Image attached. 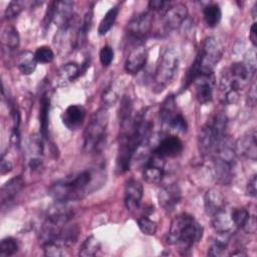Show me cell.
<instances>
[{
    "label": "cell",
    "mask_w": 257,
    "mask_h": 257,
    "mask_svg": "<svg viewBox=\"0 0 257 257\" xmlns=\"http://www.w3.org/2000/svg\"><path fill=\"white\" fill-rule=\"evenodd\" d=\"M151 135L152 122L146 119L144 112L138 113L130 126L120 128L115 161L117 174H123L130 170L135 154L142 145L149 144Z\"/></svg>",
    "instance_id": "1"
},
{
    "label": "cell",
    "mask_w": 257,
    "mask_h": 257,
    "mask_svg": "<svg viewBox=\"0 0 257 257\" xmlns=\"http://www.w3.org/2000/svg\"><path fill=\"white\" fill-rule=\"evenodd\" d=\"M95 177L96 173L91 170L81 171L52 184L48 195L60 203L80 200L96 189Z\"/></svg>",
    "instance_id": "2"
},
{
    "label": "cell",
    "mask_w": 257,
    "mask_h": 257,
    "mask_svg": "<svg viewBox=\"0 0 257 257\" xmlns=\"http://www.w3.org/2000/svg\"><path fill=\"white\" fill-rule=\"evenodd\" d=\"M202 225L190 214L182 213L176 216L166 235V242L170 245H181L183 250H189L203 237Z\"/></svg>",
    "instance_id": "3"
},
{
    "label": "cell",
    "mask_w": 257,
    "mask_h": 257,
    "mask_svg": "<svg viewBox=\"0 0 257 257\" xmlns=\"http://www.w3.org/2000/svg\"><path fill=\"white\" fill-rule=\"evenodd\" d=\"M228 118L226 114H214L199 131L198 147L202 155L214 154L220 143L226 138Z\"/></svg>",
    "instance_id": "4"
},
{
    "label": "cell",
    "mask_w": 257,
    "mask_h": 257,
    "mask_svg": "<svg viewBox=\"0 0 257 257\" xmlns=\"http://www.w3.org/2000/svg\"><path fill=\"white\" fill-rule=\"evenodd\" d=\"M235 144L228 138H225L214 153L213 171L218 183L227 185L231 183L234 175L236 163Z\"/></svg>",
    "instance_id": "5"
},
{
    "label": "cell",
    "mask_w": 257,
    "mask_h": 257,
    "mask_svg": "<svg viewBox=\"0 0 257 257\" xmlns=\"http://www.w3.org/2000/svg\"><path fill=\"white\" fill-rule=\"evenodd\" d=\"M108 112L106 107L97 109L90 117L83 132V150L87 153L98 151L105 142Z\"/></svg>",
    "instance_id": "6"
},
{
    "label": "cell",
    "mask_w": 257,
    "mask_h": 257,
    "mask_svg": "<svg viewBox=\"0 0 257 257\" xmlns=\"http://www.w3.org/2000/svg\"><path fill=\"white\" fill-rule=\"evenodd\" d=\"M179 69V55L174 48L168 47L160 56L159 63L157 65L154 82L155 88L158 91H162L166 88L172 80L175 78Z\"/></svg>",
    "instance_id": "7"
},
{
    "label": "cell",
    "mask_w": 257,
    "mask_h": 257,
    "mask_svg": "<svg viewBox=\"0 0 257 257\" xmlns=\"http://www.w3.org/2000/svg\"><path fill=\"white\" fill-rule=\"evenodd\" d=\"M160 121L165 130L177 133H185L188 124L184 115L177 110L174 95H169L161 105Z\"/></svg>",
    "instance_id": "8"
},
{
    "label": "cell",
    "mask_w": 257,
    "mask_h": 257,
    "mask_svg": "<svg viewBox=\"0 0 257 257\" xmlns=\"http://www.w3.org/2000/svg\"><path fill=\"white\" fill-rule=\"evenodd\" d=\"M223 51V45L218 38L210 36L204 40L202 47L197 53L201 61L202 74L214 73V68L221 60Z\"/></svg>",
    "instance_id": "9"
},
{
    "label": "cell",
    "mask_w": 257,
    "mask_h": 257,
    "mask_svg": "<svg viewBox=\"0 0 257 257\" xmlns=\"http://www.w3.org/2000/svg\"><path fill=\"white\" fill-rule=\"evenodd\" d=\"M153 26V14L150 11L133 17L126 25L127 36L135 41L143 40L150 33Z\"/></svg>",
    "instance_id": "10"
},
{
    "label": "cell",
    "mask_w": 257,
    "mask_h": 257,
    "mask_svg": "<svg viewBox=\"0 0 257 257\" xmlns=\"http://www.w3.org/2000/svg\"><path fill=\"white\" fill-rule=\"evenodd\" d=\"M166 159L152 153L151 156L145 162L143 170V177L146 182L150 184H159L165 175Z\"/></svg>",
    "instance_id": "11"
},
{
    "label": "cell",
    "mask_w": 257,
    "mask_h": 257,
    "mask_svg": "<svg viewBox=\"0 0 257 257\" xmlns=\"http://www.w3.org/2000/svg\"><path fill=\"white\" fill-rule=\"evenodd\" d=\"M184 150L183 142L176 135L167 134L161 138L160 142L153 149L155 153L163 158H176L182 154Z\"/></svg>",
    "instance_id": "12"
},
{
    "label": "cell",
    "mask_w": 257,
    "mask_h": 257,
    "mask_svg": "<svg viewBox=\"0 0 257 257\" xmlns=\"http://www.w3.org/2000/svg\"><path fill=\"white\" fill-rule=\"evenodd\" d=\"M215 83L214 73L201 74L194 80L195 97L199 103L206 104L213 99Z\"/></svg>",
    "instance_id": "13"
},
{
    "label": "cell",
    "mask_w": 257,
    "mask_h": 257,
    "mask_svg": "<svg viewBox=\"0 0 257 257\" xmlns=\"http://www.w3.org/2000/svg\"><path fill=\"white\" fill-rule=\"evenodd\" d=\"M188 16V8L183 3H177L169 6L166 12L162 15L163 27L166 31L178 29Z\"/></svg>",
    "instance_id": "14"
},
{
    "label": "cell",
    "mask_w": 257,
    "mask_h": 257,
    "mask_svg": "<svg viewBox=\"0 0 257 257\" xmlns=\"http://www.w3.org/2000/svg\"><path fill=\"white\" fill-rule=\"evenodd\" d=\"M182 200V190L176 183L164 186L158 193L160 206L167 212H172Z\"/></svg>",
    "instance_id": "15"
},
{
    "label": "cell",
    "mask_w": 257,
    "mask_h": 257,
    "mask_svg": "<svg viewBox=\"0 0 257 257\" xmlns=\"http://www.w3.org/2000/svg\"><path fill=\"white\" fill-rule=\"evenodd\" d=\"M148 56L147 48L142 44H138L127 55L124 62V70L132 75L138 74L145 67Z\"/></svg>",
    "instance_id": "16"
},
{
    "label": "cell",
    "mask_w": 257,
    "mask_h": 257,
    "mask_svg": "<svg viewBox=\"0 0 257 257\" xmlns=\"http://www.w3.org/2000/svg\"><path fill=\"white\" fill-rule=\"evenodd\" d=\"M144 196L143 185L137 180H130L124 187V205L128 211H136L140 208Z\"/></svg>",
    "instance_id": "17"
},
{
    "label": "cell",
    "mask_w": 257,
    "mask_h": 257,
    "mask_svg": "<svg viewBox=\"0 0 257 257\" xmlns=\"http://www.w3.org/2000/svg\"><path fill=\"white\" fill-rule=\"evenodd\" d=\"M86 111L85 108L80 104H70L62 113V122L70 131L79 128L84 119Z\"/></svg>",
    "instance_id": "18"
},
{
    "label": "cell",
    "mask_w": 257,
    "mask_h": 257,
    "mask_svg": "<svg viewBox=\"0 0 257 257\" xmlns=\"http://www.w3.org/2000/svg\"><path fill=\"white\" fill-rule=\"evenodd\" d=\"M232 208L226 205L212 216V226L218 234H230L236 229L231 215Z\"/></svg>",
    "instance_id": "19"
},
{
    "label": "cell",
    "mask_w": 257,
    "mask_h": 257,
    "mask_svg": "<svg viewBox=\"0 0 257 257\" xmlns=\"http://www.w3.org/2000/svg\"><path fill=\"white\" fill-rule=\"evenodd\" d=\"M236 153L241 154L253 161L257 157V141H256V132L252 130L243 135L235 144Z\"/></svg>",
    "instance_id": "20"
},
{
    "label": "cell",
    "mask_w": 257,
    "mask_h": 257,
    "mask_svg": "<svg viewBox=\"0 0 257 257\" xmlns=\"http://www.w3.org/2000/svg\"><path fill=\"white\" fill-rule=\"evenodd\" d=\"M72 1H54V16L53 23L57 25L58 28H61L68 24L74 17Z\"/></svg>",
    "instance_id": "21"
},
{
    "label": "cell",
    "mask_w": 257,
    "mask_h": 257,
    "mask_svg": "<svg viewBox=\"0 0 257 257\" xmlns=\"http://www.w3.org/2000/svg\"><path fill=\"white\" fill-rule=\"evenodd\" d=\"M24 184V180L20 176L13 177L9 179L6 183H4L0 191L1 206L4 207L6 204L12 202L14 198L18 195V193L23 189Z\"/></svg>",
    "instance_id": "22"
},
{
    "label": "cell",
    "mask_w": 257,
    "mask_h": 257,
    "mask_svg": "<svg viewBox=\"0 0 257 257\" xmlns=\"http://www.w3.org/2000/svg\"><path fill=\"white\" fill-rule=\"evenodd\" d=\"M49 110H50V97L47 91H44L40 96L39 106V123L40 134L45 140L49 138Z\"/></svg>",
    "instance_id": "23"
},
{
    "label": "cell",
    "mask_w": 257,
    "mask_h": 257,
    "mask_svg": "<svg viewBox=\"0 0 257 257\" xmlns=\"http://www.w3.org/2000/svg\"><path fill=\"white\" fill-rule=\"evenodd\" d=\"M224 197L221 192L215 188L210 189L206 192L204 196V207L205 211L209 216H213L219 210L225 206Z\"/></svg>",
    "instance_id": "24"
},
{
    "label": "cell",
    "mask_w": 257,
    "mask_h": 257,
    "mask_svg": "<svg viewBox=\"0 0 257 257\" xmlns=\"http://www.w3.org/2000/svg\"><path fill=\"white\" fill-rule=\"evenodd\" d=\"M37 60L35 58L34 52H31L29 50L22 51L17 58V67L19 71L24 75H30L32 74L37 66Z\"/></svg>",
    "instance_id": "25"
},
{
    "label": "cell",
    "mask_w": 257,
    "mask_h": 257,
    "mask_svg": "<svg viewBox=\"0 0 257 257\" xmlns=\"http://www.w3.org/2000/svg\"><path fill=\"white\" fill-rule=\"evenodd\" d=\"M92 16H93V9L89 8L86 10L82 21L79 24L78 30H77V36H76V49L81 48L87 39L88 31L90 30L91 23H92Z\"/></svg>",
    "instance_id": "26"
},
{
    "label": "cell",
    "mask_w": 257,
    "mask_h": 257,
    "mask_svg": "<svg viewBox=\"0 0 257 257\" xmlns=\"http://www.w3.org/2000/svg\"><path fill=\"white\" fill-rule=\"evenodd\" d=\"M203 17L207 26L211 28L216 27L220 23L222 17V11L220 6L216 3L208 4L203 9Z\"/></svg>",
    "instance_id": "27"
},
{
    "label": "cell",
    "mask_w": 257,
    "mask_h": 257,
    "mask_svg": "<svg viewBox=\"0 0 257 257\" xmlns=\"http://www.w3.org/2000/svg\"><path fill=\"white\" fill-rule=\"evenodd\" d=\"M81 75L80 66L75 62L66 63L58 70V77L63 81H73Z\"/></svg>",
    "instance_id": "28"
},
{
    "label": "cell",
    "mask_w": 257,
    "mask_h": 257,
    "mask_svg": "<svg viewBox=\"0 0 257 257\" xmlns=\"http://www.w3.org/2000/svg\"><path fill=\"white\" fill-rule=\"evenodd\" d=\"M117 14H118V8L116 6H113L106 11V13L102 17L98 25L97 32L99 35H105L111 29V27L113 26L116 20Z\"/></svg>",
    "instance_id": "29"
},
{
    "label": "cell",
    "mask_w": 257,
    "mask_h": 257,
    "mask_svg": "<svg viewBox=\"0 0 257 257\" xmlns=\"http://www.w3.org/2000/svg\"><path fill=\"white\" fill-rule=\"evenodd\" d=\"M19 40V34L14 27L9 26L3 29L1 33V43L4 47L13 50L18 47Z\"/></svg>",
    "instance_id": "30"
},
{
    "label": "cell",
    "mask_w": 257,
    "mask_h": 257,
    "mask_svg": "<svg viewBox=\"0 0 257 257\" xmlns=\"http://www.w3.org/2000/svg\"><path fill=\"white\" fill-rule=\"evenodd\" d=\"M99 249H100V242L94 236H89L82 242L79 248L78 254L79 256H82V257H90V256H94Z\"/></svg>",
    "instance_id": "31"
},
{
    "label": "cell",
    "mask_w": 257,
    "mask_h": 257,
    "mask_svg": "<svg viewBox=\"0 0 257 257\" xmlns=\"http://www.w3.org/2000/svg\"><path fill=\"white\" fill-rule=\"evenodd\" d=\"M19 249V244L17 240L13 237H5L0 243V256L6 257L14 255Z\"/></svg>",
    "instance_id": "32"
},
{
    "label": "cell",
    "mask_w": 257,
    "mask_h": 257,
    "mask_svg": "<svg viewBox=\"0 0 257 257\" xmlns=\"http://www.w3.org/2000/svg\"><path fill=\"white\" fill-rule=\"evenodd\" d=\"M228 236L229 234L225 235V238L217 239L209 248L208 255L212 257H220L226 254V250L228 247Z\"/></svg>",
    "instance_id": "33"
},
{
    "label": "cell",
    "mask_w": 257,
    "mask_h": 257,
    "mask_svg": "<svg viewBox=\"0 0 257 257\" xmlns=\"http://www.w3.org/2000/svg\"><path fill=\"white\" fill-rule=\"evenodd\" d=\"M138 222V226L140 228V230L148 236H153L156 234L157 232V223L153 220H151L149 217L147 216H142L140 218H138L137 220Z\"/></svg>",
    "instance_id": "34"
},
{
    "label": "cell",
    "mask_w": 257,
    "mask_h": 257,
    "mask_svg": "<svg viewBox=\"0 0 257 257\" xmlns=\"http://www.w3.org/2000/svg\"><path fill=\"white\" fill-rule=\"evenodd\" d=\"M231 215L235 227L238 229H242L247 219L249 218L250 213L245 208H232Z\"/></svg>",
    "instance_id": "35"
},
{
    "label": "cell",
    "mask_w": 257,
    "mask_h": 257,
    "mask_svg": "<svg viewBox=\"0 0 257 257\" xmlns=\"http://www.w3.org/2000/svg\"><path fill=\"white\" fill-rule=\"evenodd\" d=\"M38 63H50L54 59V52L49 46H40L34 52Z\"/></svg>",
    "instance_id": "36"
},
{
    "label": "cell",
    "mask_w": 257,
    "mask_h": 257,
    "mask_svg": "<svg viewBox=\"0 0 257 257\" xmlns=\"http://www.w3.org/2000/svg\"><path fill=\"white\" fill-rule=\"evenodd\" d=\"M101 98L102 102L104 103V107L107 108V106H111L116 102V100L118 99V92L111 84L108 87H106V89L103 91Z\"/></svg>",
    "instance_id": "37"
},
{
    "label": "cell",
    "mask_w": 257,
    "mask_h": 257,
    "mask_svg": "<svg viewBox=\"0 0 257 257\" xmlns=\"http://www.w3.org/2000/svg\"><path fill=\"white\" fill-rule=\"evenodd\" d=\"M114 51L111 46L104 45L99 51V60L102 66H108L113 60Z\"/></svg>",
    "instance_id": "38"
},
{
    "label": "cell",
    "mask_w": 257,
    "mask_h": 257,
    "mask_svg": "<svg viewBox=\"0 0 257 257\" xmlns=\"http://www.w3.org/2000/svg\"><path fill=\"white\" fill-rule=\"evenodd\" d=\"M22 9H23V6L21 2L11 1L5 10V18L8 20L16 18L20 14Z\"/></svg>",
    "instance_id": "39"
},
{
    "label": "cell",
    "mask_w": 257,
    "mask_h": 257,
    "mask_svg": "<svg viewBox=\"0 0 257 257\" xmlns=\"http://www.w3.org/2000/svg\"><path fill=\"white\" fill-rule=\"evenodd\" d=\"M44 254L50 257H60L63 256V247L57 243H49L42 246Z\"/></svg>",
    "instance_id": "40"
},
{
    "label": "cell",
    "mask_w": 257,
    "mask_h": 257,
    "mask_svg": "<svg viewBox=\"0 0 257 257\" xmlns=\"http://www.w3.org/2000/svg\"><path fill=\"white\" fill-rule=\"evenodd\" d=\"M244 64L250 69L251 72H253L255 74L256 69H257V61H256V51L255 49H250L244 56V60H243Z\"/></svg>",
    "instance_id": "41"
},
{
    "label": "cell",
    "mask_w": 257,
    "mask_h": 257,
    "mask_svg": "<svg viewBox=\"0 0 257 257\" xmlns=\"http://www.w3.org/2000/svg\"><path fill=\"white\" fill-rule=\"evenodd\" d=\"M167 6H170V2H166V1H163V0H151L149 2V8L153 11L161 12L162 15L169 8Z\"/></svg>",
    "instance_id": "42"
},
{
    "label": "cell",
    "mask_w": 257,
    "mask_h": 257,
    "mask_svg": "<svg viewBox=\"0 0 257 257\" xmlns=\"http://www.w3.org/2000/svg\"><path fill=\"white\" fill-rule=\"evenodd\" d=\"M246 193L250 197L255 198L257 195V176L253 175L251 179L248 181L246 186Z\"/></svg>",
    "instance_id": "43"
},
{
    "label": "cell",
    "mask_w": 257,
    "mask_h": 257,
    "mask_svg": "<svg viewBox=\"0 0 257 257\" xmlns=\"http://www.w3.org/2000/svg\"><path fill=\"white\" fill-rule=\"evenodd\" d=\"M242 229L246 233H250V234H254L256 232L257 224H256V217H255V215H251V214L249 215V218L247 219V221L244 224Z\"/></svg>",
    "instance_id": "44"
},
{
    "label": "cell",
    "mask_w": 257,
    "mask_h": 257,
    "mask_svg": "<svg viewBox=\"0 0 257 257\" xmlns=\"http://www.w3.org/2000/svg\"><path fill=\"white\" fill-rule=\"evenodd\" d=\"M12 168H13L12 163H11L9 160H7L4 155H2V157H1V162H0V171H1V175H6V174L10 173V172L12 171Z\"/></svg>",
    "instance_id": "45"
},
{
    "label": "cell",
    "mask_w": 257,
    "mask_h": 257,
    "mask_svg": "<svg viewBox=\"0 0 257 257\" xmlns=\"http://www.w3.org/2000/svg\"><path fill=\"white\" fill-rule=\"evenodd\" d=\"M256 83L253 82L252 86L250 87V90H249V93H248V96H247V104L250 105V106H254L256 104Z\"/></svg>",
    "instance_id": "46"
},
{
    "label": "cell",
    "mask_w": 257,
    "mask_h": 257,
    "mask_svg": "<svg viewBox=\"0 0 257 257\" xmlns=\"http://www.w3.org/2000/svg\"><path fill=\"white\" fill-rule=\"evenodd\" d=\"M249 38L255 47L257 45V24L256 21H254L250 27V32H249Z\"/></svg>",
    "instance_id": "47"
}]
</instances>
